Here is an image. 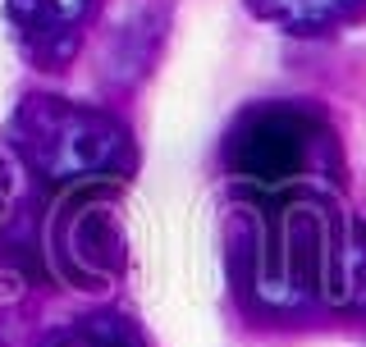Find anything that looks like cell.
<instances>
[{
  "label": "cell",
  "mask_w": 366,
  "mask_h": 347,
  "mask_svg": "<svg viewBox=\"0 0 366 347\" xmlns=\"http://www.w3.org/2000/svg\"><path fill=\"white\" fill-rule=\"evenodd\" d=\"M220 165L243 201L343 192L348 165L330 114L312 101H257L229 124Z\"/></svg>",
  "instance_id": "1"
},
{
  "label": "cell",
  "mask_w": 366,
  "mask_h": 347,
  "mask_svg": "<svg viewBox=\"0 0 366 347\" xmlns=\"http://www.w3.org/2000/svg\"><path fill=\"white\" fill-rule=\"evenodd\" d=\"M5 137L19 165L55 192L119 188L137 174V142L129 124L55 91H28L9 114Z\"/></svg>",
  "instance_id": "2"
},
{
  "label": "cell",
  "mask_w": 366,
  "mask_h": 347,
  "mask_svg": "<svg viewBox=\"0 0 366 347\" xmlns=\"http://www.w3.org/2000/svg\"><path fill=\"white\" fill-rule=\"evenodd\" d=\"M110 188H83L41 228V256L74 288H101L124 270V233L106 211Z\"/></svg>",
  "instance_id": "3"
},
{
  "label": "cell",
  "mask_w": 366,
  "mask_h": 347,
  "mask_svg": "<svg viewBox=\"0 0 366 347\" xmlns=\"http://www.w3.org/2000/svg\"><path fill=\"white\" fill-rule=\"evenodd\" d=\"M106 0H5V23L19 55L41 74H60L78 60Z\"/></svg>",
  "instance_id": "4"
},
{
  "label": "cell",
  "mask_w": 366,
  "mask_h": 347,
  "mask_svg": "<svg viewBox=\"0 0 366 347\" xmlns=\"http://www.w3.org/2000/svg\"><path fill=\"white\" fill-rule=\"evenodd\" d=\"M247 9L289 37H325L366 19V0H247Z\"/></svg>",
  "instance_id": "5"
},
{
  "label": "cell",
  "mask_w": 366,
  "mask_h": 347,
  "mask_svg": "<svg viewBox=\"0 0 366 347\" xmlns=\"http://www.w3.org/2000/svg\"><path fill=\"white\" fill-rule=\"evenodd\" d=\"M325 311H366V219L343 215L325 274Z\"/></svg>",
  "instance_id": "6"
},
{
  "label": "cell",
  "mask_w": 366,
  "mask_h": 347,
  "mask_svg": "<svg viewBox=\"0 0 366 347\" xmlns=\"http://www.w3.org/2000/svg\"><path fill=\"white\" fill-rule=\"evenodd\" d=\"M41 347H147V333L124 311H97V316H78L46 333Z\"/></svg>",
  "instance_id": "7"
},
{
  "label": "cell",
  "mask_w": 366,
  "mask_h": 347,
  "mask_svg": "<svg viewBox=\"0 0 366 347\" xmlns=\"http://www.w3.org/2000/svg\"><path fill=\"white\" fill-rule=\"evenodd\" d=\"M5 206H9V174L0 165V215H5Z\"/></svg>",
  "instance_id": "8"
}]
</instances>
